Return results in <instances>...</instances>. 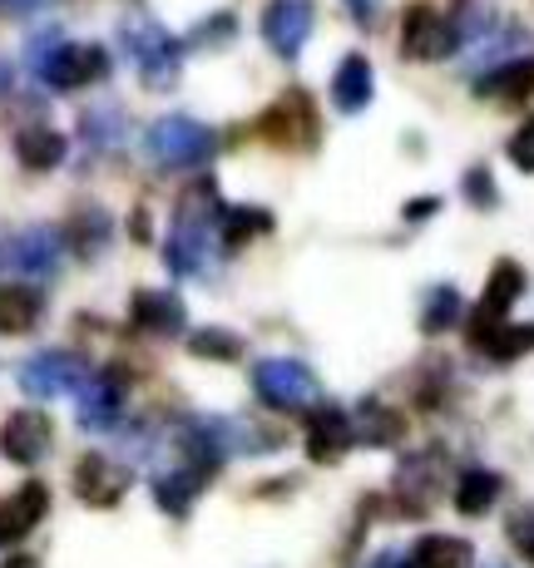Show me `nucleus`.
I'll use <instances>...</instances> for the list:
<instances>
[{"label": "nucleus", "instance_id": "nucleus-14", "mask_svg": "<svg viewBox=\"0 0 534 568\" xmlns=\"http://www.w3.org/2000/svg\"><path fill=\"white\" fill-rule=\"evenodd\" d=\"M46 509H50V489L40 485V479H30V485H20L16 495H6L0 499V544L26 539V534L46 519Z\"/></svg>", "mask_w": 534, "mask_h": 568}, {"label": "nucleus", "instance_id": "nucleus-34", "mask_svg": "<svg viewBox=\"0 0 534 568\" xmlns=\"http://www.w3.org/2000/svg\"><path fill=\"white\" fill-rule=\"evenodd\" d=\"M435 207H441V203H435V199H421V203H406V217H411V223H416V217H431V213H435Z\"/></svg>", "mask_w": 534, "mask_h": 568}, {"label": "nucleus", "instance_id": "nucleus-6", "mask_svg": "<svg viewBox=\"0 0 534 568\" xmlns=\"http://www.w3.org/2000/svg\"><path fill=\"white\" fill-rule=\"evenodd\" d=\"M455 45H461V30L445 16H435L431 6L406 10V20H401V50H406V60H445Z\"/></svg>", "mask_w": 534, "mask_h": 568}, {"label": "nucleus", "instance_id": "nucleus-29", "mask_svg": "<svg viewBox=\"0 0 534 568\" xmlns=\"http://www.w3.org/2000/svg\"><path fill=\"white\" fill-rule=\"evenodd\" d=\"M189 352L193 356H209V362H238V352H243V342H238L233 332H193V342H189Z\"/></svg>", "mask_w": 534, "mask_h": 568}, {"label": "nucleus", "instance_id": "nucleus-15", "mask_svg": "<svg viewBox=\"0 0 534 568\" xmlns=\"http://www.w3.org/2000/svg\"><path fill=\"white\" fill-rule=\"evenodd\" d=\"M352 440H356V430H352V415H346V410H336V406L312 410V420H308V455L318 465L342 460V455L352 450Z\"/></svg>", "mask_w": 534, "mask_h": 568}, {"label": "nucleus", "instance_id": "nucleus-36", "mask_svg": "<svg viewBox=\"0 0 534 568\" xmlns=\"http://www.w3.org/2000/svg\"><path fill=\"white\" fill-rule=\"evenodd\" d=\"M46 6V0H6V10H20V16H26V10H40Z\"/></svg>", "mask_w": 534, "mask_h": 568}, {"label": "nucleus", "instance_id": "nucleus-32", "mask_svg": "<svg viewBox=\"0 0 534 568\" xmlns=\"http://www.w3.org/2000/svg\"><path fill=\"white\" fill-rule=\"evenodd\" d=\"M510 544H515V549L534 564V509H525V515L510 519Z\"/></svg>", "mask_w": 534, "mask_h": 568}, {"label": "nucleus", "instance_id": "nucleus-5", "mask_svg": "<svg viewBox=\"0 0 534 568\" xmlns=\"http://www.w3.org/2000/svg\"><path fill=\"white\" fill-rule=\"evenodd\" d=\"M80 386H84V362L74 352H40L20 366V390L26 396L50 400V396H70Z\"/></svg>", "mask_w": 534, "mask_h": 568}, {"label": "nucleus", "instance_id": "nucleus-31", "mask_svg": "<svg viewBox=\"0 0 534 568\" xmlns=\"http://www.w3.org/2000/svg\"><path fill=\"white\" fill-rule=\"evenodd\" d=\"M510 163H515L520 173H534V119L510 139Z\"/></svg>", "mask_w": 534, "mask_h": 568}, {"label": "nucleus", "instance_id": "nucleus-1", "mask_svg": "<svg viewBox=\"0 0 534 568\" xmlns=\"http://www.w3.org/2000/svg\"><path fill=\"white\" fill-rule=\"evenodd\" d=\"M163 257H169V272H179V277H213L218 272V257H223V207L213 199V183L193 189L179 203Z\"/></svg>", "mask_w": 534, "mask_h": 568}, {"label": "nucleus", "instance_id": "nucleus-18", "mask_svg": "<svg viewBox=\"0 0 534 568\" xmlns=\"http://www.w3.org/2000/svg\"><path fill=\"white\" fill-rule=\"evenodd\" d=\"M203 469L199 465H183V469H169V475H159L154 479V499H159V509L163 515H173V519H183L189 515V505H193V495L203 489Z\"/></svg>", "mask_w": 534, "mask_h": 568}, {"label": "nucleus", "instance_id": "nucleus-2", "mask_svg": "<svg viewBox=\"0 0 534 568\" xmlns=\"http://www.w3.org/2000/svg\"><path fill=\"white\" fill-rule=\"evenodd\" d=\"M144 149H149V159H154L159 169H199V163L213 159L218 139H213L209 124H199V119H189V114H163V119H154V124H149Z\"/></svg>", "mask_w": 534, "mask_h": 568}, {"label": "nucleus", "instance_id": "nucleus-4", "mask_svg": "<svg viewBox=\"0 0 534 568\" xmlns=\"http://www.w3.org/2000/svg\"><path fill=\"white\" fill-rule=\"evenodd\" d=\"M253 390L272 410H308L318 400V376L292 356H268L253 366Z\"/></svg>", "mask_w": 534, "mask_h": 568}, {"label": "nucleus", "instance_id": "nucleus-23", "mask_svg": "<svg viewBox=\"0 0 534 568\" xmlns=\"http://www.w3.org/2000/svg\"><path fill=\"white\" fill-rule=\"evenodd\" d=\"M471 544L465 539H451V534H431V539L416 544V554H411V564L416 568H471Z\"/></svg>", "mask_w": 534, "mask_h": 568}, {"label": "nucleus", "instance_id": "nucleus-27", "mask_svg": "<svg viewBox=\"0 0 534 568\" xmlns=\"http://www.w3.org/2000/svg\"><path fill=\"white\" fill-rule=\"evenodd\" d=\"M272 227V213H263V207H223V243H248V237L268 233Z\"/></svg>", "mask_w": 534, "mask_h": 568}, {"label": "nucleus", "instance_id": "nucleus-20", "mask_svg": "<svg viewBox=\"0 0 534 568\" xmlns=\"http://www.w3.org/2000/svg\"><path fill=\"white\" fill-rule=\"evenodd\" d=\"M40 316H46V307H40V292H30V287H0V336L36 332Z\"/></svg>", "mask_w": 534, "mask_h": 568}, {"label": "nucleus", "instance_id": "nucleus-25", "mask_svg": "<svg viewBox=\"0 0 534 568\" xmlns=\"http://www.w3.org/2000/svg\"><path fill=\"white\" fill-rule=\"evenodd\" d=\"M16 154L26 169H54V163L64 159V139L54 134V129H26V134L16 139Z\"/></svg>", "mask_w": 534, "mask_h": 568}, {"label": "nucleus", "instance_id": "nucleus-7", "mask_svg": "<svg viewBox=\"0 0 534 568\" xmlns=\"http://www.w3.org/2000/svg\"><path fill=\"white\" fill-rule=\"evenodd\" d=\"M109 54L100 45H54L50 54H40V80L54 90H80V84L104 80Z\"/></svg>", "mask_w": 534, "mask_h": 568}, {"label": "nucleus", "instance_id": "nucleus-11", "mask_svg": "<svg viewBox=\"0 0 534 568\" xmlns=\"http://www.w3.org/2000/svg\"><path fill=\"white\" fill-rule=\"evenodd\" d=\"M124 489H129V469L104 460V455H84V460L74 465V495H80L84 505L114 509L119 499H124Z\"/></svg>", "mask_w": 534, "mask_h": 568}, {"label": "nucleus", "instance_id": "nucleus-35", "mask_svg": "<svg viewBox=\"0 0 534 568\" xmlns=\"http://www.w3.org/2000/svg\"><path fill=\"white\" fill-rule=\"evenodd\" d=\"M372 568H416V564H411L406 554H381V559H376Z\"/></svg>", "mask_w": 534, "mask_h": 568}, {"label": "nucleus", "instance_id": "nucleus-19", "mask_svg": "<svg viewBox=\"0 0 534 568\" xmlns=\"http://www.w3.org/2000/svg\"><path fill=\"white\" fill-rule=\"evenodd\" d=\"M134 326L149 336H173L183 326V307L173 292H139L134 297Z\"/></svg>", "mask_w": 534, "mask_h": 568}, {"label": "nucleus", "instance_id": "nucleus-16", "mask_svg": "<svg viewBox=\"0 0 534 568\" xmlns=\"http://www.w3.org/2000/svg\"><path fill=\"white\" fill-rule=\"evenodd\" d=\"M6 257L16 272H26V277H50L54 267H60V237L50 233V227H26V233H16L6 243Z\"/></svg>", "mask_w": 534, "mask_h": 568}, {"label": "nucleus", "instance_id": "nucleus-22", "mask_svg": "<svg viewBox=\"0 0 534 568\" xmlns=\"http://www.w3.org/2000/svg\"><path fill=\"white\" fill-rule=\"evenodd\" d=\"M500 499V475L495 469H465L461 475V485H455V509L461 515H485L490 505Z\"/></svg>", "mask_w": 534, "mask_h": 568}, {"label": "nucleus", "instance_id": "nucleus-30", "mask_svg": "<svg viewBox=\"0 0 534 568\" xmlns=\"http://www.w3.org/2000/svg\"><path fill=\"white\" fill-rule=\"evenodd\" d=\"M455 316H461V292L435 287L431 302H426V316H421V326H426V332H445V326H455Z\"/></svg>", "mask_w": 534, "mask_h": 568}, {"label": "nucleus", "instance_id": "nucleus-21", "mask_svg": "<svg viewBox=\"0 0 534 568\" xmlns=\"http://www.w3.org/2000/svg\"><path fill=\"white\" fill-rule=\"evenodd\" d=\"M475 90H481L485 100H525V94H534V60L495 64V70L475 84Z\"/></svg>", "mask_w": 534, "mask_h": 568}, {"label": "nucleus", "instance_id": "nucleus-17", "mask_svg": "<svg viewBox=\"0 0 534 568\" xmlns=\"http://www.w3.org/2000/svg\"><path fill=\"white\" fill-rule=\"evenodd\" d=\"M372 64L362 60V54H346L342 64H336L332 74V104L342 109V114H362L366 104H372Z\"/></svg>", "mask_w": 534, "mask_h": 568}, {"label": "nucleus", "instance_id": "nucleus-12", "mask_svg": "<svg viewBox=\"0 0 534 568\" xmlns=\"http://www.w3.org/2000/svg\"><path fill=\"white\" fill-rule=\"evenodd\" d=\"M50 450V420L40 410H16L0 425V455L10 465H36Z\"/></svg>", "mask_w": 534, "mask_h": 568}, {"label": "nucleus", "instance_id": "nucleus-13", "mask_svg": "<svg viewBox=\"0 0 534 568\" xmlns=\"http://www.w3.org/2000/svg\"><path fill=\"white\" fill-rule=\"evenodd\" d=\"M119 410H124V376H119V371L84 376V386H80V425L84 430H109V425H119Z\"/></svg>", "mask_w": 534, "mask_h": 568}, {"label": "nucleus", "instance_id": "nucleus-24", "mask_svg": "<svg viewBox=\"0 0 534 568\" xmlns=\"http://www.w3.org/2000/svg\"><path fill=\"white\" fill-rule=\"evenodd\" d=\"M396 495L406 505V515H421V509L435 499V475H431V455L421 460H406L401 465V479H396Z\"/></svg>", "mask_w": 534, "mask_h": 568}, {"label": "nucleus", "instance_id": "nucleus-9", "mask_svg": "<svg viewBox=\"0 0 534 568\" xmlns=\"http://www.w3.org/2000/svg\"><path fill=\"white\" fill-rule=\"evenodd\" d=\"M525 292V272L515 267V262H495V272H490V287H485V297H481V307H475L471 316V346H481L495 326H505V316H510V302Z\"/></svg>", "mask_w": 534, "mask_h": 568}, {"label": "nucleus", "instance_id": "nucleus-33", "mask_svg": "<svg viewBox=\"0 0 534 568\" xmlns=\"http://www.w3.org/2000/svg\"><path fill=\"white\" fill-rule=\"evenodd\" d=\"M465 193H471V203H481V207L495 203V193H490V173H485V169H471V179H465Z\"/></svg>", "mask_w": 534, "mask_h": 568}, {"label": "nucleus", "instance_id": "nucleus-26", "mask_svg": "<svg viewBox=\"0 0 534 568\" xmlns=\"http://www.w3.org/2000/svg\"><path fill=\"white\" fill-rule=\"evenodd\" d=\"M481 352L485 356H495V362H515V356H525V352H534V326L525 322V326H495V332L481 342Z\"/></svg>", "mask_w": 534, "mask_h": 568}, {"label": "nucleus", "instance_id": "nucleus-28", "mask_svg": "<svg viewBox=\"0 0 534 568\" xmlns=\"http://www.w3.org/2000/svg\"><path fill=\"white\" fill-rule=\"evenodd\" d=\"M362 420L366 425H352V430H356V440H366V445H391L401 435V415H391V410H381V406H366Z\"/></svg>", "mask_w": 534, "mask_h": 568}, {"label": "nucleus", "instance_id": "nucleus-37", "mask_svg": "<svg viewBox=\"0 0 534 568\" xmlns=\"http://www.w3.org/2000/svg\"><path fill=\"white\" fill-rule=\"evenodd\" d=\"M346 6H352V10H356V16H362V20H366V16H372V0H346Z\"/></svg>", "mask_w": 534, "mask_h": 568}, {"label": "nucleus", "instance_id": "nucleus-10", "mask_svg": "<svg viewBox=\"0 0 534 568\" xmlns=\"http://www.w3.org/2000/svg\"><path fill=\"white\" fill-rule=\"evenodd\" d=\"M263 36L282 60H298L312 36V0H272L263 10Z\"/></svg>", "mask_w": 534, "mask_h": 568}, {"label": "nucleus", "instance_id": "nucleus-38", "mask_svg": "<svg viewBox=\"0 0 534 568\" xmlns=\"http://www.w3.org/2000/svg\"><path fill=\"white\" fill-rule=\"evenodd\" d=\"M6 568H36V559H10Z\"/></svg>", "mask_w": 534, "mask_h": 568}, {"label": "nucleus", "instance_id": "nucleus-8", "mask_svg": "<svg viewBox=\"0 0 534 568\" xmlns=\"http://www.w3.org/2000/svg\"><path fill=\"white\" fill-rule=\"evenodd\" d=\"M263 139H272L278 149H308L312 139H318V114H312V100L302 90L282 94L278 104L263 114Z\"/></svg>", "mask_w": 534, "mask_h": 568}, {"label": "nucleus", "instance_id": "nucleus-3", "mask_svg": "<svg viewBox=\"0 0 534 568\" xmlns=\"http://www.w3.org/2000/svg\"><path fill=\"white\" fill-rule=\"evenodd\" d=\"M124 45H129V54H134V64H139V74H144L149 90H169V84H179L183 45L163 26H154L149 16H134L124 26Z\"/></svg>", "mask_w": 534, "mask_h": 568}]
</instances>
